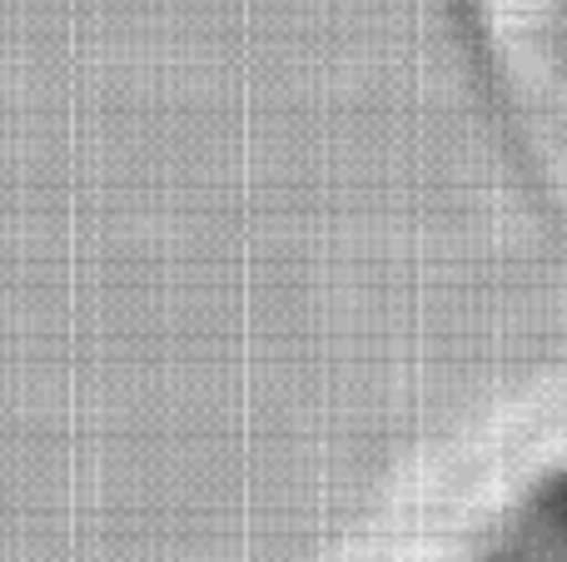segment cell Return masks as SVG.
I'll return each mask as SVG.
<instances>
[{
  "label": "cell",
  "mask_w": 567,
  "mask_h": 562,
  "mask_svg": "<svg viewBox=\"0 0 567 562\" xmlns=\"http://www.w3.org/2000/svg\"><path fill=\"white\" fill-rule=\"evenodd\" d=\"M429 562H567V438L498 478Z\"/></svg>",
  "instance_id": "1"
},
{
  "label": "cell",
  "mask_w": 567,
  "mask_h": 562,
  "mask_svg": "<svg viewBox=\"0 0 567 562\" xmlns=\"http://www.w3.org/2000/svg\"><path fill=\"white\" fill-rule=\"evenodd\" d=\"M533 139L567 185V0H478Z\"/></svg>",
  "instance_id": "2"
}]
</instances>
